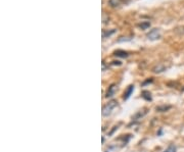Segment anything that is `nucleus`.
I'll use <instances>...</instances> for the list:
<instances>
[{"mask_svg": "<svg viewBox=\"0 0 184 152\" xmlns=\"http://www.w3.org/2000/svg\"><path fill=\"white\" fill-rule=\"evenodd\" d=\"M108 21H110L108 16L106 13V12H103V13H102V22H103V23H108Z\"/></svg>", "mask_w": 184, "mask_h": 152, "instance_id": "obj_13", "label": "nucleus"}, {"mask_svg": "<svg viewBox=\"0 0 184 152\" xmlns=\"http://www.w3.org/2000/svg\"><path fill=\"white\" fill-rule=\"evenodd\" d=\"M116 91H117V86L116 85H111V87H108V92H106V97L108 98V97H113V96L116 94Z\"/></svg>", "mask_w": 184, "mask_h": 152, "instance_id": "obj_3", "label": "nucleus"}, {"mask_svg": "<svg viewBox=\"0 0 184 152\" xmlns=\"http://www.w3.org/2000/svg\"><path fill=\"white\" fill-rule=\"evenodd\" d=\"M167 70V67L165 66L164 65H155V67L153 68V72H157V74H160V72H164V70Z\"/></svg>", "mask_w": 184, "mask_h": 152, "instance_id": "obj_4", "label": "nucleus"}, {"mask_svg": "<svg viewBox=\"0 0 184 152\" xmlns=\"http://www.w3.org/2000/svg\"><path fill=\"white\" fill-rule=\"evenodd\" d=\"M116 32V30H111V31H103L102 32V37L103 38H108L110 37L111 35H113Z\"/></svg>", "mask_w": 184, "mask_h": 152, "instance_id": "obj_12", "label": "nucleus"}, {"mask_svg": "<svg viewBox=\"0 0 184 152\" xmlns=\"http://www.w3.org/2000/svg\"><path fill=\"white\" fill-rule=\"evenodd\" d=\"M142 97L144 98L146 101H150L151 100V95H150V93H149V91H143Z\"/></svg>", "mask_w": 184, "mask_h": 152, "instance_id": "obj_10", "label": "nucleus"}, {"mask_svg": "<svg viewBox=\"0 0 184 152\" xmlns=\"http://www.w3.org/2000/svg\"><path fill=\"white\" fill-rule=\"evenodd\" d=\"M112 65H121L122 63H121V61H113Z\"/></svg>", "mask_w": 184, "mask_h": 152, "instance_id": "obj_15", "label": "nucleus"}, {"mask_svg": "<svg viewBox=\"0 0 184 152\" xmlns=\"http://www.w3.org/2000/svg\"><path fill=\"white\" fill-rule=\"evenodd\" d=\"M133 91H134V86H129L128 87V89L126 90V92H125V94H124V99L125 100H127L128 98L131 96V94L133 93Z\"/></svg>", "mask_w": 184, "mask_h": 152, "instance_id": "obj_5", "label": "nucleus"}, {"mask_svg": "<svg viewBox=\"0 0 184 152\" xmlns=\"http://www.w3.org/2000/svg\"><path fill=\"white\" fill-rule=\"evenodd\" d=\"M138 27L140 28L141 30H146V29H148V28L150 27V23H149V22H142L141 23H139Z\"/></svg>", "mask_w": 184, "mask_h": 152, "instance_id": "obj_9", "label": "nucleus"}, {"mask_svg": "<svg viewBox=\"0 0 184 152\" xmlns=\"http://www.w3.org/2000/svg\"><path fill=\"white\" fill-rule=\"evenodd\" d=\"M146 36L149 40H158L161 38V32L159 29H153L149 31V33H147Z\"/></svg>", "mask_w": 184, "mask_h": 152, "instance_id": "obj_2", "label": "nucleus"}, {"mask_svg": "<svg viewBox=\"0 0 184 152\" xmlns=\"http://www.w3.org/2000/svg\"><path fill=\"white\" fill-rule=\"evenodd\" d=\"M164 152H176V147L174 145H170Z\"/></svg>", "mask_w": 184, "mask_h": 152, "instance_id": "obj_14", "label": "nucleus"}, {"mask_svg": "<svg viewBox=\"0 0 184 152\" xmlns=\"http://www.w3.org/2000/svg\"><path fill=\"white\" fill-rule=\"evenodd\" d=\"M116 107H117V101L113 100V101L108 102V103L106 104V105H104L103 108H102V115H103V116L110 115Z\"/></svg>", "mask_w": 184, "mask_h": 152, "instance_id": "obj_1", "label": "nucleus"}, {"mask_svg": "<svg viewBox=\"0 0 184 152\" xmlns=\"http://www.w3.org/2000/svg\"><path fill=\"white\" fill-rule=\"evenodd\" d=\"M171 108L170 105H161V106H158L157 108V111H159V112H165V111L169 110V109Z\"/></svg>", "mask_w": 184, "mask_h": 152, "instance_id": "obj_8", "label": "nucleus"}, {"mask_svg": "<svg viewBox=\"0 0 184 152\" xmlns=\"http://www.w3.org/2000/svg\"><path fill=\"white\" fill-rule=\"evenodd\" d=\"M115 55L116 56H118V57H128V52H126V51H124V50H117V51H115Z\"/></svg>", "mask_w": 184, "mask_h": 152, "instance_id": "obj_6", "label": "nucleus"}, {"mask_svg": "<svg viewBox=\"0 0 184 152\" xmlns=\"http://www.w3.org/2000/svg\"><path fill=\"white\" fill-rule=\"evenodd\" d=\"M108 3L112 7H118V6L121 5L122 0H108Z\"/></svg>", "mask_w": 184, "mask_h": 152, "instance_id": "obj_7", "label": "nucleus"}, {"mask_svg": "<svg viewBox=\"0 0 184 152\" xmlns=\"http://www.w3.org/2000/svg\"><path fill=\"white\" fill-rule=\"evenodd\" d=\"M146 110H147V109H144V110H143V112H141V110H140L138 113H136V114L134 115V119H139L140 117H143L147 113Z\"/></svg>", "mask_w": 184, "mask_h": 152, "instance_id": "obj_11", "label": "nucleus"}]
</instances>
